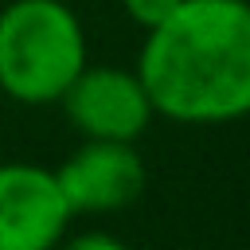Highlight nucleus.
I'll use <instances>...</instances> for the list:
<instances>
[{"mask_svg": "<svg viewBox=\"0 0 250 250\" xmlns=\"http://www.w3.org/2000/svg\"><path fill=\"white\" fill-rule=\"evenodd\" d=\"M137 78L152 113L215 125L250 113V0H184L148 31Z\"/></svg>", "mask_w": 250, "mask_h": 250, "instance_id": "1", "label": "nucleus"}, {"mask_svg": "<svg viewBox=\"0 0 250 250\" xmlns=\"http://www.w3.org/2000/svg\"><path fill=\"white\" fill-rule=\"evenodd\" d=\"M59 102L86 141H137L152 121V102L137 70L82 66Z\"/></svg>", "mask_w": 250, "mask_h": 250, "instance_id": "3", "label": "nucleus"}, {"mask_svg": "<svg viewBox=\"0 0 250 250\" xmlns=\"http://www.w3.org/2000/svg\"><path fill=\"white\" fill-rule=\"evenodd\" d=\"M62 250H129L121 238H113V234H105V230H86V234H78V238H70Z\"/></svg>", "mask_w": 250, "mask_h": 250, "instance_id": "7", "label": "nucleus"}, {"mask_svg": "<svg viewBox=\"0 0 250 250\" xmlns=\"http://www.w3.org/2000/svg\"><path fill=\"white\" fill-rule=\"evenodd\" d=\"M70 207L55 172L39 164H0V250H55Z\"/></svg>", "mask_w": 250, "mask_h": 250, "instance_id": "4", "label": "nucleus"}, {"mask_svg": "<svg viewBox=\"0 0 250 250\" xmlns=\"http://www.w3.org/2000/svg\"><path fill=\"white\" fill-rule=\"evenodd\" d=\"M55 184L74 211H117L145 191V164L133 141H86L55 168Z\"/></svg>", "mask_w": 250, "mask_h": 250, "instance_id": "5", "label": "nucleus"}, {"mask_svg": "<svg viewBox=\"0 0 250 250\" xmlns=\"http://www.w3.org/2000/svg\"><path fill=\"white\" fill-rule=\"evenodd\" d=\"M121 4H125V12H129L133 23H141L145 31H152V27H160L164 20H172L184 0H121Z\"/></svg>", "mask_w": 250, "mask_h": 250, "instance_id": "6", "label": "nucleus"}, {"mask_svg": "<svg viewBox=\"0 0 250 250\" xmlns=\"http://www.w3.org/2000/svg\"><path fill=\"white\" fill-rule=\"evenodd\" d=\"M86 66V35L62 0H12L0 12V90L23 105L59 102Z\"/></svg>", "mask_w": 250, "mask_h": 250, "instance_id": "2", "label": "nucleus"}]
</instances>
